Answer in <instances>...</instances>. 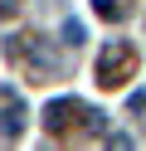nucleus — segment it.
<instances>
[{
  "label": "nucleus",
  "instance_id": "nucleus-3",
  "mask_svg": "<svg viewBox=\"0 0 146 151\" xmlns=\"http://www.w3.org/2000/svg\"><path fill=\"white\" fill-rule=\"evenodd\" d=\"M112 151H132V141H127V137H112Z\"/></svg>",
  "mask_w": 146,
  "mask_h": 151
},
{
  "label": "nucleus",
  "instance_id": "nucleus-4",
  "mask_svg": "<svg viewBox=\"0 0 146 151\" xmlns=\"http://www.w3.org/2000/svg\"><path fill=\"white\" fill-rule=\"evenodd\" d=\"M97 10H102V15H117V5H112V0H97Z\"/></svg>",
  "mask_w": 146,
  "mask_h": 151
},
{
  "label": "nucleus",
  "instance_id": "nucleus-1",
  "mask_svg": "<svg viewBox=\"0 0 146 151\" xmlns=\"http://www.w3.org/2000/svg\"><path fill=\"white\" fill-rule=\"evenodd\" d=\"M122 63H132V44H107V49L97 54V73H102V83H122V78H117Z\"/></svg>",
  "mask_w": 146,
  "mask_h": 151
},
{
  "label": "nucleus",
  "instance_id": "nucleus-2",
  "mask_svg": "<svg viewBox=\"0 0 146 151\" xmlns=\"http://www.w3.org/2000/svg\"><path fill=\"white\" fill-rule=\"evenodd\" d=\"M73 112H78V102H49V127H68V122H73Z\"/></svg>",
  "mask_w": 146,
  "mask_h": 151
}]
</instances>
